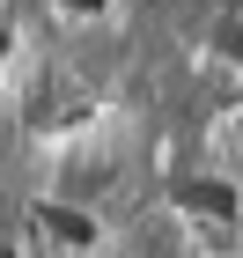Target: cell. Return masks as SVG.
<instances>
[{"instance_id": "3", "label": "cell", "mask_w": 243, "mask_h": 258, "mask_svg": "<svg viewBox=\"0 0 243 258\" xmlns=\"http://www.w3.org/2000/svg\"><path fill=\"white\" fill-rule=\"evenodd\" d=\"M206 52H214V67H236L243 74V8H228V15L206 22Z\"/></svg>"}, {"instance_id": "1", "label": "cell", "mask_w": 243, "mask_h": 258, "mask_svg": "<svg viewBox=\"0 0 243 258\" xmlns=\"http://www.w3.org/2000/svg\"><path fill=\"white\" fill-rule=\"evenodd\" d=\"M30 229H37L44 243H59V251H81V258L103 243L96 207H89V199H66V192H44L37 207H30Z\"/></svg>"}, {"instance_id": "4", "label": "cell", "mask_w": 243, "mask_h": 258, "mask_svg": "<svg viewBox=\"0 0 243 258\" xmlns=\"http://www.w3.org/2000/svg\"><path fill=\"white\" fill-rule=\"evenodd\" d=\"M52 15H66V22H103L111 0H52Z\"/></svg>"}, {"instance_id": "2", "label": "cell", "mask_w": 243, "mask_h": 258, "mask_svg": "<svg viewBox=\"0 0 243 258\" xmlns=\"http://www.w3.org/2000/svg\"><path fill=\"white\" fill-rule=\"evenodd\" d=\"M170 207L184 214V229L243 221V192H236L228 177H206V170H192V177H170Z\"/></svg>"}, {"instance_id": "5", "label": "cell", "mask_w": 243, "mask_h": 258, "mask_svg": "<svg viewBox=\"0 0 243 258\" xmlns=\"http://www.w3.org/2000/svg\"><path fill=\"white\" fill-rule=\"evenodd\" d=\"M0 258H22V243H15V236H0Z\"/></svg>"}]
</instances>
